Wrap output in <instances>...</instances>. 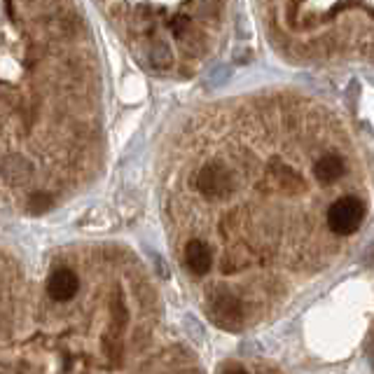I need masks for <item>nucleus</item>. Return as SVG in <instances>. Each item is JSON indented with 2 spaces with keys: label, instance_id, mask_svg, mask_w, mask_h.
<instances>
[{
  "label": "nucleus",
  "instance_id": "7",
  "mask_svg": "<svg viewBox=\"0 0 374 374\" xmlns=\"http://www.w3.org/2000/svg\"><path fill=\"white\" fill-rule=\"evenodd\" d=\"M28 209H30V211H35V213L49 211V209H52V197H49V194H45V192L33 194V197H30V201H28Z\"/></svg>",
  "mask_w": 374,
  "mask_h": 374
},
{
  "label": "nucleus",
  "instance_id": "2",
  "mask_svg": "<svg viewBox=\"0 0 374 374\" xmlns=\"http://www.w3.org/2000/svg\"><path fill=\"white\" fill-rule=\"evenodd\" d=\"M365 218V204L358 197H341L327 211V227L332 234L349 236L361 227Z\"/></svg>",
  "mask_w": 374,
  "mask_h": 374
},
{
  "label": "nucleus",
  "instance_id": "5",
  "mask_svg": "<svg viewBox=\"0 0 374 374\" xmlns=\"http://www.w3.org/2000/svg\"><path fill=\"white\" fill-rule=\"evenodd\" d=\"M185 264H187L189 271L197 274V276H204V274H209L211 267H213L211 248L206 246L204 241H199V239L189 241L187 248H185Z\"/></svg>",
  "mask_w": 374,
  "mask_h": 374
},
{
  "label": "nucleus",
  "instance_id": "1",
  "mask_svg": "<svg viewBox=\"0 0 374 374\" xmlns=\"http://www.w3.org/2000/svg\"><path fill=\"white\" fill-rule=\"evenodd\" d=\"M234 173L225 162L220 159H213V162L204 164L199 173H197V189L209 197V199H225L227 194L234 189Z\"/></svg>",
  "mask_w": 374,
  "mask_h": 374
},
{
  "label": "nucleus",
  "instance_id": "3",
  "mask_svg": "<svg viewBox=\"0 0 374 374\" xmlns=\"http://www.w3.org/2000/svg\"><path fill=\"white\" fill-rule=\"evenodd\" d=\"M80 290V279L78 274L68 267H59L49 274L47 281V293L54 302H71Z\"/></svg>",
  "mask_w": 374,
  "mask_h": 374
},
{
  "label": "nucleus",
  "instance_id": "8",
  "mask_svg": "<svg viewBox=\"0 0 374 374\" xmlns=\"http://www.w3.org/2000/svg\"><path fill=\"white\" fill-rule=\"evenodd\" d=\"M225 374H248L243 368H239V365H232V368H227Z\"/></svg>",
  "mask_w": 374,
  "mask_h": 374
},
{
  "label": "nucleus",
  "instance_id": "4",
  "mask_svg": "<svg viewBox=\"0 0 374 374\" xmlns=\"http://www.w3.org/2000/svg\"><path fill=\"white\" fill-rule=\"evenodd\" d=\"M211 311H213V316H216L218 323L225 327H230V325L236 327L243 320V309H241L239 300L227 293V290H218V293L213 295Z\"/></svg>",
  "mask_w": 374,
  "mask_h": 374
},
{
  "label": "nucleus",
  "instance_id": "6",
  "mask_svg": "<svg viewBox=\"0 0 374 374\" xmlns=\"http://www.w3.org/2000/svg\"><path fill=\"white\" fill-rule=\"evenodd\" d=\"M344 159L339 155H334V152H327V155H320L318 162L314 164V173L316 178L323 182V185H332V182H337L341 175H344Z\"/></svg>",
  "mask_w": 374,
  "mask_h": 374
}]
</instances>
